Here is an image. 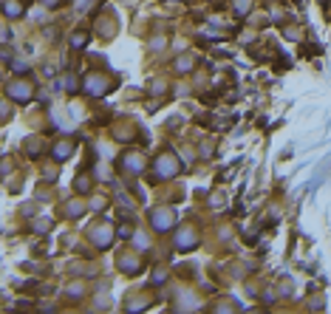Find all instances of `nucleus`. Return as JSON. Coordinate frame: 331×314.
<instances>
[{"label": "nucleus", "mask_w": 331, "mask_h": 314, "mask_svg": "<svg viewBox=\"0 0 331 314\" xmlns=\"http://www.w3.org/2000/svg\"><path fill=\"white\" fill-rule=\"evenodd\" d=\"M176 68H178V71H181V74H184L187 68H193V60H190V57H181V60L176 62Z\"/></svg>", "instance_id": "obj_12"}, {"label": "nucleus", "mask_w": 331, "mask_h": 314, "mask_svg": "<svg viewBox=\"0 0 331 314\" xmlns=\"http://www.w3.org/2000/svg\"><path fill=\"white\" fill-rule=\"evenodd\" d=\"M85 88H88V93H97V96H99L102 91H108V88H110V80H108V77H91V80L85 82Z\"/></svg>", "instance_id": "obj_3"}, {"label": "nucleus", "mask_w": 331, "mask_h": 314, "mask_svg": "<svg viewBox=\"0 0 331 314\" xmlns=\"http://www.w3.org/2000/svg\"><path fill=\"white\" fill-rule=\"evenodd\" d=\"M71 150H74V144H71V142H60V144H57V159H65V156L71 153Z\"/></svg>", "instance_id": "obj_9"}, {"label": "nucleus", "mask_w": 331, "mask_h": 314, "mask_svg": "<svg viewBox=\"0 0 331 314\" xmlns=\"http://www.w3.org/2000/svg\"><path fill=\"white\" fill-rule=\"evenodd\" d=\"M12 96L17 99V102H26V99L31 96V85H29V82H14V85H12Z\"/></svg>", "instance_id": "obj_4"}, {"label": "nucleus", "mask_w": 331, "mask_h": 314, "mask_svg": "<svg viewBox=\"0 0 331 314\" xmlns=\"http://www.w3.org/2000/svg\"><path fill=\"white\" fill-rule=\"evenodd\" d=\"M71 43H74V49H82V45L88 43V34H85V31H80V34H74V37H71Z\"/></svg>", "instance_id": "obj_10"}, {"label": "nucleus", "mask_w": 331, "mask_h": 314, "mask_svg": "<svg viewBox=\"0 0 331 314\" xmlns=\"http://www.w3.org/2000/svg\"><path fill=\"white\" fill-rule=\"evenodd\" d=\"M156 167H159V176H167V179H173L181 167L176 164V156H170V153H161L159 156V161H156Z\"/></svg>", "instance_id": "obj_1"}, {"label": "nucleus", "mask_w": 331, "mask_h": 314, "mask_svg": "<svg viewBox=\"0 0 331 314\" xmlns=\"http://www.w3.org/2000/svg\"><path fill=\"white\" fill-rule=\"evenodd\" d=\"M3 12H6V14H12V17H20V14H23V6H20L17 0H6V6H3Z\"/></svg>", "instance_id": "obj_8"}, {"label": "nucleus", "mask_w": 331, "mask_h": 314, "mask_svg": "<svg viewBox=\"0 0 331 314\" xmlns=\"http://www.w3.org/2000/svg\"><path fill=\"white\" fill-rule=\"evenodd\" d=\"M110 238H113V235H110V227H97V232H93V240H97L99 247H108Z\"/></svg>", "instance_id": "obj_5"}, {"label": "nucleus", "mask_w": 331, "mask_h": 314, "mask_svg": "<svg viewBox=\"0 0 331 314\" xmlns=\"http://www.w3.org/2000/svg\"><path fill=\"white\" fill-rule=\"evenodd\" d=\"M173 221H176L173 209H156L153 212V227L159 229V232H167V229L173 227Z\"/></svg>", "instance_id": "obj_2"}, {"label": "nucleus", "mask_w": 331, "mask_h": 314, "mask_svg": "<svg viewBox=\"0 0 331 314\" xmlns=\"http://www.w3.org/2000/svg\"><path fill=\"white\" fill-rule=\"evenodd\" d=\"M235 3H238V6H235V14H238V17H244V14L249 12V0H235Z\"/></svg>", "instance_id": "obj_11"}, {"label": "nucleus", "mask_w": 331, "mask_h": 314, "mask_svg": "<svg viewBox=\"0 0 331 314\" xmlns=\"http://www.w3.org/2000/svg\"><path fill=\"white\" fill-rule=\"evenodd\" d=\"M125 167H128V170H130V173H139V170H141V167H145V164H141V156H136V153H130V156H128V159H125Z\"/></svg>", "instance_id": "obj_7"}, {"label": "nucleus", "mask_w": 331, "mask_h": 314, "mask_svg": "<svg viewBox=\"0 0 331 314\" xmlns=\"http://www.w3.org/2000/svg\"><path fill=\"white\" fill-rule=\"evenodd\" d=\"M196 232H190V229H184V232L181 235H178V247H181V249H187V247H196Z\"/></svg>", "instance_id": "obj_6"}]
</instances>
